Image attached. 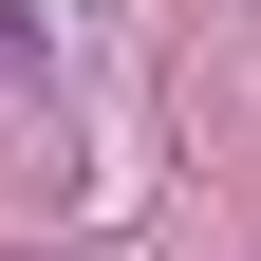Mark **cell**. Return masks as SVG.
<instances>
[{
  "label": "cell",
  "instance_id": "obj_1",
  "mask_svg": "<svg viewBox=\"0 0 261 261\" xmlns=\"http://www.w3.org/2000/svg\"><path fill=\"white\" fill-rule=\"evenodd\" d=\"M0 56H38V38H19V0H0Z\"/></svg>",
  "mask_w": 261,
  "mask_h": 261
}]
</instances>
